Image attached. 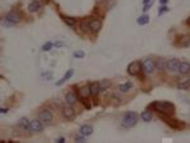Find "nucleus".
Returning <instances> with one entry per match:
<instances>
[{
	"instance_id": "obj_15",
	"label": "nucleus",
	"mask_w": 190,
	"mask_h": 143,
	"mask_svg": "<svg viewBox=\"0 0 190 143\" xmlns=\"http://www.w3.org/2000/svg\"><path fill=\"white\" fill-rule=\"evenodd\" d=\"M74 115H75V110L71 108V105L63 108V117L65 118H72Z\"/></svg>"
},
{
	"instance_id": "obj_9",
	"label": "nucleus",
	"mask_w": 190,
	"mask_h": 143,
	"mask_svg": "<svg viewBox=\"0 0 190 143\" xmlns=\"http://www.w3.org/2000/svg\"><path fill=\"white\" fill-rule=\"evenodd\" d=\"M39 120H41V119H39ZM39 120L34 119V120L30 122V129H32L33 132H41V130L43 129V125H42V123Z\"/></svg>"
},
{
	"instance_id": "obj_33",
	"label": "nucleus",
	"mask_w": 190,
	"mask_h": 143,
	"mask_svg": "<svg viewBox=\"0 0 190 143\" xmlns=\"http://www.w3.org/2000/svg\"><path fill=\"white\" fill-rule=\"evenodd\" d=\"M0 111L4 114V113H8V109H6V108H1V109H0Z\"/></svg>"
},
{
	"instance_id": "obj_30",
	"label": "nucleus",
	"mask_w": 190,
	"mask_h": 143,
	"mask_svg": "<svg viewBox=\"0 0 190 143\" xmlns=\"http://www.w3.org/2000/svg\"><path fill=\"white\" fill-rule=\"evenodd\" d=\"M76 142H77V143H82V142H85V139L81 138V137H77V138H76Z\"/></svg>"
},
{
	"instance_id": "obj_11",
	"label": "nucleus",
	"mask_w": 190,
	"mask_h": 143,
	"mask_svg": "<svg viewBox=\"0 0 190 143\" xmlns=\"http://www.w3.org/2000/svg\"><path fill=\"white\" fill-rule=\"evenodd\" d=\"M80 133H81L84 137H87V136H90V134L93 133V127H91V125H89V124H85V125H82L81 128H80Z\"/></svg>"
},
{
	"instance_id": "obj_24",
	"label": "nucleus",
	"mask_w": 190,
	"mask_h": 143,
	"mask_svg": "<svg viewBox=\"0 0 190 143\" xmlns=\"http://www.w3.org/2000/svg\"><path fill=\"white\" fill-rule=\"evenodd\" d=\"M131 87H132V84H131V82H125V84H123V85H120V91H122V92H127Z\"/></svg>"
},
{
	"instance_id": "obj_25",
	"label": "nucleus",
	"mask_w": 190,
	"mask_h": 143,
	"mask_svg": "<svg viewBox=\"0 0 190 143\" xmlns=\"http://www.w3.org/2000/svg\"><path fill=\"white\" fill-rule=\"evenodd\" d=\"M110 86V81L109 80H101V82H100V89L101 90H106Z\"/></svg>"
},
{
	"instance_id": "obj_19",
	"label": "nucleus",
	"mask_w": 190,
	"mask_h": 143,
	"mask_svg": "<svg viewBox=\"0 0 190 143\" xmlns=\"http://www.w3.org/2000/svg\"><path fill=\"white\" fill-rule=\"evenodd\" d=\"M141 118H142L143 122H151L152 119V113L150 110H144L142 114H141Z\"/></svg>"
},
{
	"instance_id": "obj_12",
	"label": "nucleus",
	"mask_w": 190,
	"mask_h": 143,
	"mask_svg": "<svg viewBox=\"0 0 190 143\" xmlns=\"http://www.w3.org/2000/svg\"><path fill=\"white\" fill-rule=\"evenodd\" d=\"M41 8H42V5H41L39 1H32L28 5V10L30 11V13H34V11H39Z\"/></svg>"
},
{
	"instance_id": "obj_23",
	"label": "nucleus",
	"mask_w": 190,
	"mask_h": 143,
	"mask_svg": "<svg viewBox=\"0 0 190 143\" xmlns=\"http://www.w3.org/2000/svg\"><path fill=\"white\" fill-rule=\"evenodd\" d=\"M62 19H63V22L66 23L67 25H70V27H74V25L76 24V20H75V19H72V18H70V17H62Z\"/></svg>"
},
{
	"instance_id": "obj_35",
	"label": "nucleus",
	"mask_w": 190,
	"mask_h": 143,
	"mask_svg": "<svg viewBox=\"0 0 190 143\" xmlns=\"http://www.w3.org/2000/svg\"><path fill=\"white\" fill-rule=\"evenodd\" d=\"M160 1H161V4H165V3L169 1V0H160Z\"/></svg>"
},
{
	"instance_id": "obj_21",
	"label": "nucleus",
	"mask_w": 190,
	"mask_h": 143,
	"mask_svg": "<svg viewBox=\"0 0 190 143\" xmlns=\"http://www.w3.org/2000/svg\"><path fill=\"white\" fill-rule=\"evenodd\" d=\"M90 22L89 19H84V20L81 22V29L84 30V32H86L87 29H90Z\"/></svg>"
},
{
	"instance_id": "obj_31",
	"label": "nucleus",
	"mask_w": 190,
	"mask_h": 143,
	"mask_svg": "<svg viewBox=\"0 0 190 143\" xmlns=\"http://www.w3.org/2000/svg\"><path fill=\"white\" fill-rule=\"evenodd\" d=\"M53 46H56V47H61V46H63L62 42H57V43H53Z\"/></svg>"
},
{
	"instance_id": "obj_8",
	"label": "nucleus",
	"mask_w": 190,
	"mask_h": 143,
	"mask_svg": "<svg viewBox=\"0 0 190 143\" xmlns=\"http://www.w3.org/2000/svg\"><path fill=\"white\" fill-rule=\"evenodd\" d=\"M79 95H80V98H82V99H87L91 95V89H90V86H82L79 90Z\"/></svg>"
},
{
	"instance_id": "obj_10",
	"label": "nucleus",
	"mask_w": 190,
	"mask_h": 143,
	"mask_svg": "<svg viewBox=\"0 0 190 143\" xmlns=\"http://www.w3.org/2000/svg\"><path fill=\"white\" fill-rule=\"evenodd\" d=\"M90 29L93 32H99L101 29V22L99 19H94V20L90 22Z\"/></svg>"
},
{
	"instance_id": "obj_36",
	"label": "nucleus",
	"mask_w": 190,
	"mask_h": 143,
	"mask_svg": "<svg viewBox=\"0 0 190 143\" xmlns=\"http://www.w3.org/2000/svg\"><path fill=\"white\" fill-rule=\"evenodd\" d=\"M150 1H151V0H143V3H144V4H147V3H150Z\"/></svg>"
},
{
	"instance_id": "obj_34",
	"label": "nucleus",
	"mask_w": 190,
	"mask_h": 143,
	"mask_svg": "<svg viewBox=\"0 0 190 143\" xmlns=\"http://www.w3.org/2000/svg\"><path fill=\"white\" fill-rule=\"evenodd\" d=\"M57 142H60V143H63V142H65V139H63V138H58V141H57Z\"/></svg>"
},
{
	"instance_id": "obj_20",
	"label": "nucleus",
	"mask_w": 190,
	"mask_h": 143,
	"mask_svg": "<svg viewBox=\"0 0 190 143\" xmlns=\"http://www.w3.org/2000/svg\"><path fill=\"white\" fill-rule=\"evenodd\" d=\"M148 22H150V17H148V15H142V17H139L138 19H137V23H138L139 25L147 24Z\"/></svg>"
},
{
	"instance_id": "obj_28",
	"label": "nucleus",
	"mask_w": 190,
	"mask_h": 143,
	"mask_svg": "<svg viewBox=\"0 0 190 143\" xmlns=\"http://www.w3.org/2000/svg\"><path fill=\"white\" fill-rule=\"evenodd\" d=\"M165 11H169V8H167V6H161V8H160V15H161L162 13H165Z\"/></svg>"
},
{
	"instance_id": "obj_16",
	"label": "nucleus",
	"mask_w": 190,
	"mask_h": 143,
	"mask_svg": "<svg viewBox=\"0 0 190 143\" xmlns=\"http://www.w3.org/2000/svg\"><path fill=\"white\" fill-rule=\"evenodd\" d=\"M90 89H91V95H94V96H96L99 92H100V84H96V82H94V84H91L90 85Z\"/></svg>"
},
{
	"instance_id": "obj_18",
	"label": "nucleus",
	"mask_w": 190,
	"mask_h": 143,
	"mask_svg": "<svg viewBox=\"0 0 190 143\" xmlns=\"http://www.w3.org/2000/svg\"><path fill=\"white\" fill-rule=\"evenodd\" d=\"M72 73H74V70H68L66 75H65V76L62 77V79H61V80L58 81V82H56V85H57V86H60V85H62V84L65 82V81H67V80H68V79H70V77L72 76Z\"/></svg>"
},
{
	"instance_id": "obj_13",
	"label": "nucleus",
	"mask_w": 190,
	"mask_h": 143,
	"mask_svg": "<svg viewBox=\"0 0 190 143\" xmlns=\"http://www.w3.org/2000/svg\"><path fill=\"white\" fill-rule=\"evenodd\" d=\"M18 125L22 129H24V130L30 129V123L28 122V119H27V118H22V119H19Z\"/></svg>"
},
{
	"instance_id": "obj_7",
	"label": "nucleus",
	"mask_w": 190,
	"mask_h": 143,
	"mask_svg": "<svg viewBox=\"0 0 190 143\" xmlns=\"http://www.w3.org/2000/svg\"><path fill=\"white\" fill-rule=\"evenodd\" d=\"M52 118H53V115H52V113L49 110H42L41 113H39V119L41 120H43V122H47V123H49L52 120Z\"/></svg>"
},
{
	"instance_id": "obj_3",
	"label": "nucleus",
	"mask_w": 190,
	"mask_h": 143,
	"mask_svg": "<svg viewBox=\"0 0 190 143\" xmlns=\"http://www.w3.org/2000/svg\"><path fill=\"white\" fill-rule=\"evenodd\" d=\"M4 19H5V25H14L20 22V15H19V13L11 11V13L6 14Z\"/></svg>"
},
{
	"instance_id": "obj_29",
	"label": "nucleus",
	"mask_w": 190,
	"mask_h": 143,
	"mask_svg": "<svg viewBox=\"0 0 190 143\" xmlns=\"http://www.w3.org/2000/svg\"><path fill=\"white\" fill-rule=\"evenodd\" d=\"M162 65H163V60H158V65H157V67L160 68V70H162Z\"/></svg>"
},
{
	"instance_id": "obj_37",
	"label": "nucleus",
	"mask_w": 190,
	"mask_h": 143,
	"mask_svg": "<svg viewBox=\"0 0 190 143\" xmlns=\"http://www.w3.org/2000/svg\"><path fill=\"white\" fill-rule=\"evenodd\" d=\"M95 1H98V3H100V1H103V0H95Z\"/></svg>"
},
{
	"instance_id": "obj_2",
	"label": "nucleus",
	"mask_w": 190,
	"mask_h": 143,
	"mask_svg": "<svg viewBox=\"0 0 190 143\" xmlns=\"http://www.w3.org/2000/svg\"><path fill=\"white\" fill-rule=\"evenodd\" d=\"M137 120H138V115L134 111H128L123 115L122 118V124L127 128H131V127H134L137 124Z\"/></svg>"
},
{
	"instance_id": "obj_1",
	"label": "nucleus",
	"mask_w": 190,
	"mask_h": 143,
	"mask_svg": "<svg viewBox=\"0 0 190 143\" xmlns=\"http://www.w3.org/2000/svg\"><path fill=\"white\" fill-rule=\"evenodd\" d=\"M152 106L162 114H172L175 110L174 104H171L170 101H155Z\"/></svg>"
},
{
	"instance_id": "obj_26",
	"label": "nucleus",
	"mask_w": 190,
	"mask_h": 143,
	"mask_svg": "<svg viewBox=\"0 0 190 143\" xmlns=\"http://www.w3.org/2000/svg\"><path fill=\"white\" fill-rule=\"evenodd\" d=\"M53 47V43H51V42H47L46 44H43V47H42V51H49Z\"/></svg>"
},
{
	"instance_id": "obj_17",
	"label": "nucleus",
	"mask_w": 190,
	"mask_h": 143,
	"mask_svg": "<svg viewBox=\"0 0 190 143\" xmlns=\"http://www.w3.org/2000/svg\"><path fill=\"white\" fill-rule=\"evenodd\" d=\"M66 103L68 105H74L76 103V95L74 92H68V94H66Z\"/></svg>"
},
{
	"instance_id": "obj_14",
	"label": "nucleus",
	"mask_w": 190,
	"mask_h": 143,
	"mask_svg": "<svg viewBox=\"0 0 190 143\" xmlns=\"http://www.w3.org/2000/svg\"><path fill=\"white\" fill-rule=\"evenodd\" d=\"M181 75H186V73L190 72V63L189 62H181L180 68H179Z\"/></svg>"
},
{
	"instance_id": "obj_22",
	"label": "nucleus",
	"mask_w": 190,
	"mask_h": 143,
	"mask_svg": "<svg viewBox=\"0 0 190 143\" xmlns=\"http://www.w3.org/2000/svg\"><path fill=\"white\" fill-rule=\"evenodd\" d=\"M177 87L181 89V90H186V89H189L190 87V80H185L184 82L177 84Z\"/></svg>"
},
{
	"instance_id": "obj_32",
	"label": "nucleus",
	"mask_w": 190,
	"mask_h": 143,
	"mask_svg": "<svg viewBox=\"0 0 190 143\" xmlns=\"http://www.w3.org/2000/svg\"><path fill=\"white\" fill-rule=\"evenodd\" d=\"M151 5H152V3L150 1V4H148V5H146V6H144V9H143V11H147V10H148V8H150Z\"/></svg>"
},
{
	"instance_id": "obj_6",
	"label": "nucleus",
	"mask_w": 190,
	"mask_h": 143,
	"mask_svg": "<svg viewBox=\"0 0 190 143\" xmlns=\"http://www.w3.org/2000/svg\"><path fill=\"white\" fill-rule=\"evenodd\" d=\"M180 60H176V58H174V60H170L169 62H166V67L169 68L170 71H179V68H180Z\"/></svg>"
},
{
	"instance_id": "obj_4",
	"label": "nucleus",
	"mask_w": 190,
	"mask_h": 143,
	"mask_svg": "<svg viewBox=\"0 0 190 143\" xmlns=\"http://www.w3.org/2000/svg\"><path fill=\"white\" fill-rule=\"evenodd\" d=\"M127 71H128L129 75H137V73L141 71V63L138 61H133V62H131L128 65Z\"/></svg>"
},
{
	"instance_id": "obj_5",
	"label": "nucleus",
	"mask_w": 190,
	"mask_h": 143,
	"mask_svg": "<svg viewBox=\"0 0 190 143\" xmlns=\"http://www.w3.org/2000/svg\"><path fill=\"white\" fill-rule=\"evenodd\" d=\"M142 70L147 73V75H151L152 72L155 71V65L153 62H152L151 60H144L143 61V63H142Z\"/></svg>"
},
{
	"instance_id": "obj_27",
	"label": "nucleus",
	"mask_w": 190,
	"mask_h": 143,
	"mask_svg": "<svg viewBox=\"0 0 190 143\" xmlns=\"http://www.w3.org/2000/svg\"><path fill=\"white\" fill-rule=\"evenodd\" d=\"M74 57H76V58H82L84 57V52L82 51H77L74 53Z\"/></svg>"
}]
</instances>
